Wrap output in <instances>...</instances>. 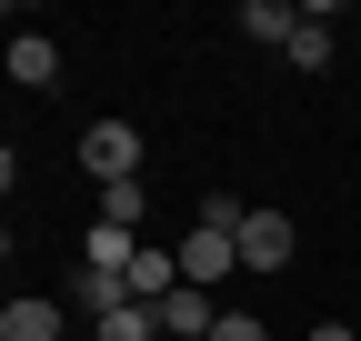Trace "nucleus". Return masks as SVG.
<instances>
[{
  "label": "nucleus",
  "instance_id": "f03ea898",
  "mask_svg": "<svg viewBox=\"0 0 361 341\" xmlns=\"http://www.w3.org/2000/svg\"><path fill=\"white\" fill-rule=\"evenodd\" d=\"M241 271H291V251H301V231H291V211H241Z\"/></svg>",
  "mask_w": 361,
  "mask_h": 341
},
{
  "label": "nucleus",
  "instance_id": "f257e3e1",
  "mask_svg": "<svg viewBox=\"0 0 361 341\" xmlns=\"http://www.w3.org/2000/svg\"><path fill=\"white\" fill-rule=\"evenodd\" d=\"M80 170H90V181H141V131H130V120H90V131H80Z\"/></svg>",
  "mask_w": 361,
  "mask_h": 341
},
{
  "label": "nucleus",
  "instance_id": "f8f14e48",
  "mask_svg": "<svg viewBox=\"0 0 361 341\" xmlns=\"http://www.w3.org/2000/svg\"><path fill=\"white\" fill-rule=\"evenodd\" d=\"M101 341H161V311H151V302H130V311L101 321Z\"/></svg>",
  "mask_w": 361,
  "mask_h": 341
},
{
  "label": "nucleus",
  "instance_id": "4468645a",
  "mask_svg": "<svg viewBox=\"0 0 361 341\" xmlns=\"http://www.w3.org/2000/svg\"><path fill=\"white\" fill-rule=\"evenodd\" d=\"M311 341H351V331H341V321H322V331H311Z\"/></svg>",
  "mask_w": 361,
  "mask_h": 341
},
{
  "label": "nucleus",
  "instance_id": "423d86ee",
  "mask_svg": "<svg viewBox=\"0 0 361 341\" xmlns=\"http://www.w3.org/2000/svg\"><path fill=\"white\" fill-rule=\"evenodd\" d=\"M71 311H90V321L130 311V271H90V261H80V281H71Z\"/></svg>",
  "mask_w": 361,
  "mask_h": 341
},
{
  "label": "nucleus",
  "instance_id": "0eeeda50",
  "mask_svg": "<svg viewBox=\"0 0 361 341\" xmlns=\"http://www.w3.org/2000/svg\"><path fill=\"white\" fill-rule=\"evenodd\" d=\"M0 341H61V302H40V291H20V302L0 311Z\"/></svg>",
  "mask_w": 361,
  "mask_h": 341
},
{
  "label": "nucleus",
  "instance_id": "7ed1b4c3",
  "mask_svg": "<svg viewBox=\"0 0 361 341\" xmlns=\"http://www.w3.org/2000/svg\"><path fill=\"white\" fill-rule=\"evenodd\" d=\"M231 271H241V241L221 231V221H191V241H180V281L211 291V281H231Z\"/></svg>",
  "mask_w": 361,
  "mask_h": 341
},
{
  "label": "nucleus",
  "instance_id": "39448f33",
  "mask_svg": "<svg viewBox=\"0 0 361 341\" xmlns=\"http://www.w3.org/2000/svg\"><path fill=\"white\" fill-rule=\"evenodd\" d=\"M11 80H20V91H51V80H61V40L51 30H11Z\"/></svg>",
  "mask_w": 361,
  "mask_h": 341
},
{
  "label": "nucleus",
  "instance_id": "9d476101",
  "mask_svg": "<svg viewBox=\"0 0 361 341\" xmlns=\"http://www.w3.org/2000/svg\"><path fill=\"white\" fill-rule=\"evenodd\" d=\"M141 261V231H121V221H90V271H130Z\"/></svg>",
  "mask_w": 361,
  "mask_h": 341
},
{
  "label": "nucleus",
  "instance_id": "20e7f679",
  "mask_svg": "<svg viewBox=\"0 0 361 341\" xmlns=\"http://www.w3.org/2000/svg\"><path fill=\"white\" fill-rule=\"evenodd\" d=\"M211 331H221V302H211L201 281H180L171 302H161V341H211Z\"/></svg>",
  "mask_w": 361,
  "mask_h": 341
},
{
  "label": "nucleus",
  "instance_id": "6e6552de",
  "mask_svg": "<svg viewBox=\"0 0 361 341\" xmlns=\"http://www.w3.org/2000/svg\"><path fill=\"white\" fill-rule=\"evenodd\" d=\"M281 61H291V70H331V11H311V0H301V30H291Z\"/></svg>",
  "mask_w": 361,
  "mask_h": 341
},
{
  "label": "nucleus",
  "instance_id": "1a4fd4ad",
  "mask_svg": "<svg viewBox=\"0 0 361 341\" xmlns=\"http://www.w3.org/2000/svg\"><path fill=\"white\" fill-rule=\"evenodd\" d=\"M241 30H251V40H271V51H291V30H301V0H251V11H241Z\"/></svg>",
  "mask_w": 361,
  "mask_h": 341
},
{
  "label": "nucleus",
  "instance_id": "9b49d317",
  "mask_svg": "<svg viewBox=\"0 0 361 341\" xmlns=\"http://www.w3.org/2000/svg\"><path fill=\"white\" fill-rule=\"evenodd\" d=\"M141 211H151L141 181H111V191H101V221H121V231H141Z\"/></svg>",
  "mask_w": 361,
  "mask_h": 341
},
{
  "label": "nucleus",
  "instance_id": "ddd939ff",
  "mask_svg": "<svg viewBox=\"0 0 361 341\" xmlns=\"http://www.w3.org/2000/svg\"><path fill=\"white\" fill-rule=\"evenodd\" d=\"M211 341H271V331H261L251 311H221V331H211Z\"/></svg>",
  "mask_w": 361,
  "mask_h": 341
}]
</instances>
